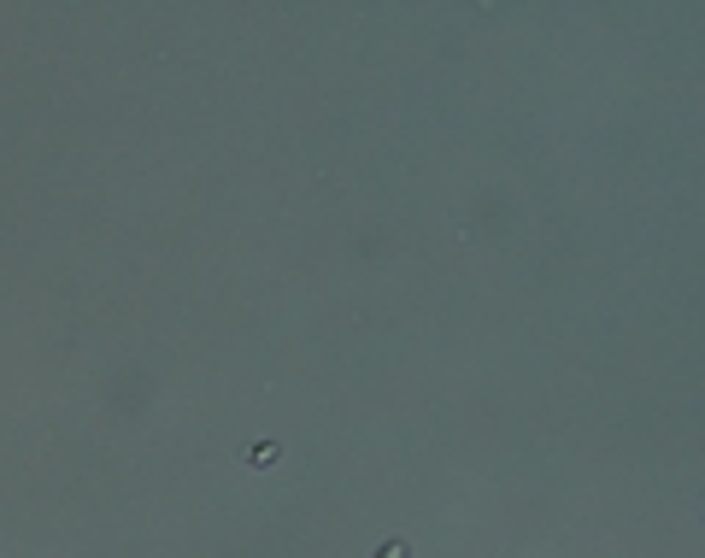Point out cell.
Listing matches in <instances>:
<instances>
[{
  "mask_svg": "<svg viewBox=\"0 0 705 558\" xmlns=\"http://www.w3.org/2000/svg\"><path fill=\"white\" fill-rule=\"evenodd\" d=\"M394 558H406V547H394Z\"/></svg>",
  "mask_w": 705,
  "mask_h": 558,
  "instance_id": "1",
  "label": "cell"
}]
</instances>
